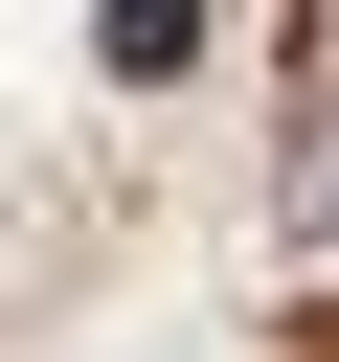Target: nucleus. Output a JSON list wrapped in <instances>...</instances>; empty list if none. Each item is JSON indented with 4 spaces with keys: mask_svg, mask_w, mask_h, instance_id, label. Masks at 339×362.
Here are the masks:
<instances>
[{
    "mask_svg": "<svg viewBox=\"0 0 339 362\" xmlns=\"http://www.w3.org/2000/svg\"><path fill=\"white\" fill-rule=\"evenodd\" d=\"M113 68L158 90V68H203V0H113Z\"/></svg>",
    "mask_w": 339,
    "mask_h": 362,
    "instance_id": "nucleus-1",
    "label": "nucleus"
}]
</instances>
